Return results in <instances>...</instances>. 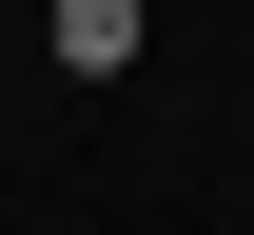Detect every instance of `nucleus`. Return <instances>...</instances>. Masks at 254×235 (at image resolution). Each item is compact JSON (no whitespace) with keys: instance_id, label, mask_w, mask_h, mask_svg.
<instances>
[{"instance_id":"obj_1","label":"nucleus","mask_w":254,"mask_h":235,"mask_svg":"<svg viewBox=\"0 0 254 235\" xmlns=\"http://www.w3.org/2000/svg\"><path fill=\"white\" fill-rule=\"evenodd\" d=\"M39 39H59V78H118L137 59V0H39Z\"/></svg>"}]
</instances>
